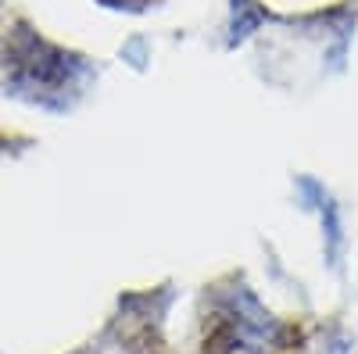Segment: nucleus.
<instances>
[{
	"label": "nucleus",
	"instance_id": "nucleus-1",
	"mask_svg": "<svg viewBox=\"0 0 358 354\" xmlns=\"http://www.w3.org/2000/svg\"><path fill=\"white\" fill-rule=\"evenodd\" d=\"M276 344V322L251 297L233 301L212 318L208 351L212 354H268Z\"/></svg>",
	"mask_w": 358,
	"mask_h": 354
}]
</instances>
